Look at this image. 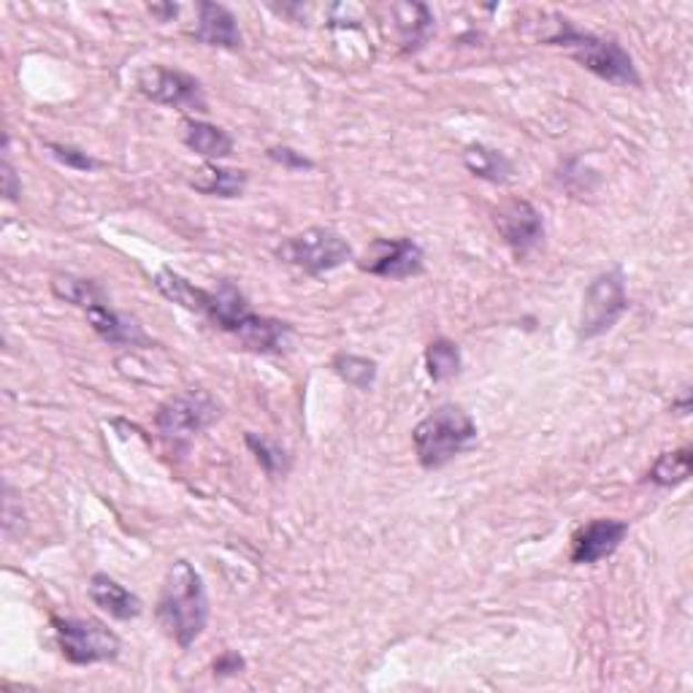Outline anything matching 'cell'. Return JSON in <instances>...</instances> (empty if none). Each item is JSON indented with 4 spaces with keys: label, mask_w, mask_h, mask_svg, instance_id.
I'll return each mask as SVG.
<instances>
[{
    "label": "cell",
    "mask_w": 693,
    "mask_h": 693,
    "mask_svg": "<svg viewBox=\"0 0 693 693\" xmlns=\"http://www.w3.org/2000/svg\"><path fill=\"white\" fill-rule=\"evenodd\" d=\"M155 287L168 301L198 311V315L215 323L225 334L239 339V345L249 349V353H279L287 345L290 326L283 320H274V317L255 315L249 309L245 293L234 283H228V279H222L217 290H204V287L192 285L190 279L177 274L174 268H160L155 274Z\"/></svg>",
    "instance_id": "obj_1"
},
{
    "label": "cell",
    "mask_w": 693,
    "mask_h": 693,
    "mask_svg": "<svg viewBox=\"0 0 693 693\" xmlns=\"http://www.w3.org/2000/svg\"><path fill=\"white\" fill-rule=\"evenodd\" d=\"M220 404L215 402L209 390H187L160 404L155 426L164 436L187 439V436L201 434L211 423L220 420Z\"/></svg>",
    "instance_id": "obj_8"
},
{
    "label": "cell",
    "mask_w": 693,
    "mask_h": 693,
    "mask_svg": "<svg viewBox=\"0 0 693 693\" xmlns=\"http://www.w3.org/2000/svg\"><path fill=\"white\" fill-rule=\"evenodd\" d=\"M558 28L553 36H547L545 43L551 47H564L574 60L598 79H607L612 85L621 87H636L640 85V73L632 55L621 47L615 39H604L596 33H583L566 17H555Z\"/></svg>",
    "instance_id": "obj_3"
},
{
    "label": "cell",
    "mask_w": 693,
    "mask_h": 693,
    "mask_svg": "<svg viewBox=\"0 0 693 693\" xmlns=\"http://www.w3.org/2000/svg\"><path fill=\"white\" fill-rule=\"evenodd\" d=\"M158 621L182 651L204 634L209 623V598H206L201 574L190 561L179 558L168 566L158 602Z\"/></svg>",
    "instance_id": "obj_2"
},
{
    "label": "cell",
    "mask_w": 693,
    "mask_h": 693,
    "mask_svg": "<svg viewBox=\"0 0 693 693\" xmlns=\"http://www.w3.org/2000/svg\"><path fill=\"white\" fill-rule=\"evenodd\" d=\"M672 409H674V412H680V415H689V412H691V393L685 390V393H683V398L672 404Z\"/></svg>",
    "instance_id": "obj_31"
},
{
    "label": "cell",
    "mask_w": 693,
    "mask_h": 693,
    "mask_svg": "<svg viewBox=\"0 0 693 693\" xmlns=\"http://www.w3.org/2000/svg\"><path fill=\"white\" fill-rule=\"evenodd\" d=\"M423 249L412 239H377L368 247L360 268L383 279H409L423 271Z\"/></svg>",
    "instance_id": "obj_10"
},
{
    "label": "cell",
    "mask_w": 693,
    "mask_h": 693,
    "mask_svg": "<svg viewBox=\"0 0 693 693\" xmlns=\"http://www.w3.org/2000/svg\"><path fill=\"white\" fill-rule=\"evenodd\" d=\"M0 179H3L6 201H17L22 192V182H20V177H17L14 166H11L9 155H3V164H0Z\"/></svg>",
    "instance_id": "obj_28"
},
{
    "label": "cell",
    "mask_w": 693,
    "mask_h": 693,
    "mask_svg": "<svg viewBox=\"0 0 693 693\" xmlns=\"http://www.w3.org/2000/svg\"><path fill=\"white\" fill-rule=\"evenodd\" d=\"M245 442H247V447L255 453L258 464L264 466V472L268 474V477H277V474L287 472V466H290V458H287V453L283 447L274 445V442H268L258 434H247Z\"/></svg>",
    "instance_id": "obj_24"
},
{
    "label": "cell",
    "mask_w": 693,
    "mask_h": 693,
    "mask_svg": "<svg viewBox=\"0 0 693 693\" xmlns=\"http://www.w3.org/2000/svg\"><path fill=\"white\" fill-rule=\"evenodd\" d=\"M426 368L434 383H447L461 372V349L449 339H434L426 347Z\"/></svg>",
    "instance_id": "obj_22"
},
{
    "label": "cell",
    "mask_w": 693,
    "mask_h": 693,
    "mask_svg": "<svg viewBox=\"0 0 693 693\" xmlns=\"http://www.w3.org/2000/svg\"><path fill=\"white\" fill-rule=\"evenodd\" d=\"M47 149L55 160H60V164L68 168H77V171H92V168L101 166L90 152H85V149H79V147H71V143L47 141Z\"/></svg>",
    "instance_id": "obj_25"
},
{
    "label": "cell",
    "mask_w": 693,
    "mask_h": 693,
    "mask_svg": "<svg viewBox=\"0 0 693 693\" xmlns=\"http://www.w3.org/2000/svg\"><path fill=\"white\" fill-rule=\"evenodd\" d=\"M691 466H693V453L689 447L672 449V453L659 455V461L653 464L647 479H651L653 485H659V488H672V485L685 483V479L691 477Z\"/></svg>",
    "instance_id": "obj_21"
},
{
    "label": "cell",
    "mask_w": 693,
    "mask_h": 693,
    "mask_svg": "<svg viewBox=\"0 0 693 693\" xmlns=\"http://www.w3.org/2000/svg\"><path fill=\"white\" fill-rule=\"evenodd\" d=\"M474 442H477V423L458 404H442L412 430V445L423 469H442L466 453Z\"/></svg>",
    "instance_id": "obj_4"
},
{
    "label": "cell",
    "mask_w": 693,
    "mask_h": 693,
    "mask_svg": "<svg viewBox=\"0 0 693 693\" xmlns=\"http://www.w3.org/2000/svg\"><path fill=\"white\" fill-rule=\"evenodd\" d=\"M192 39L206 43V47H220V49H239L241 47V30L236 17L230 14V9H225L220 3H211L204 0L198 3V22L192 30Z\"/></svg>",
    "instance_id": "obj_13"
},
{
    "label": "cell",
    "mask_w": 693,
    "mask_h": 693,
    "mask_svg": "<svg viewBox=\"0 0 693 693\" xmlns=\"http://www.w3.org/2000/svg\"><path fill=\"white\" fill-rule=\"evenodd\" d=\"M52 293L60 301L79 306V309H92V306L109 304V296L98 283L82 277H71V274H60L52 279Z\"/></svg>",
    "instance_id": "obj_19"
},
{
    "label": "cell",
    "mask_w": 693,
    "mask_h": 693,
    "mask_svg": "<svg viewBox=\"0 0 693 693\" xmlns=\"http://www.w3.org/2000/svg\"><path fill=\"white\" fill-rule=\"evenodd\" d=\"M268 158L274 160V164H279V166H285V168H315V164H311L309 158H306V155H301V152H296V149L293 147H271L268 149Z\"/></svg>",
    "instance_id": "obj_27"
},
{
    "label": "cell",
    "mask_w": 693,
    "mask_h": 693,
    "mask_svg": "<svg viewBox=\"0 0 693 693\" xmlns=\"http://www.w3.org/2000/svg\"><path fill=\"white\" fill-rule=\"evenodd\" d=\"M192 190L204 192V196L217 198H239L247 187V174L236 171V168H220V166H204L198 168L196 177L190 179Z\"/></svg>",
    "instance_id": "obj_17"
},
{
    "label": "cell",
    "mask_w": 693,
    "mask_h": 693,
    "mask_svg": "<svg viewBox=\"0 0 693 693\" xmlns=\"http://www.w3.org/2000/svg\"><path fill=\"white\" fill-rule=\"evenodd\" d=\"M277 255L285 264L304 268L306 274H326L353 260V247L336 230L309 228L279 245Z\"/></svg>",
    "instance_id": "obj_6"
},
{
    "label": "cell",
    "mask_w": 693,
    "mask_h": 693,
    "mask_svg": "<svg viewBox=\"0 0 693 693\" xmlns=\"http://www.w3.org/2000/svg\"><path fill=\"white\" fill-rule=\"evenodd\" d=\"M626 309V277L621 268L598 274L585 293L583 315H580V339H596V336L607 334Z\"/></svg>",
    "instance_id": "obj_7"
},
{
    "label": "cell",
    "mask_w": 693,
    "mask_h": 693,
    "mask_svg": "<svg viewBox=\"0 0 693 693\" xmlns=\"http://www.w3.org/2000/svg\"><path fill=\"white\" fill-rule=\"evenodd\" d=\"M149 14L160 17V22H168L179 14V6L177 3H152L149 6Z\"/></svg>",
    "instance_id": "obj_30"
},
{
    "label": "cell",
    "mask_w": 693,
    "mask_h": 693,
    "mask_svg": "<svg viewBox=\"0 0 693 693\" xmlns=\"http://www.w3.org/2000/svg\"><path fill=\"white\" fill-rule=\"evenodd\" d=\"M464 164L474 177L485 179V182H493V185L509 182L512 174H515V166L509 164L507 155H502L498 149L485 147V143H472V147L464 152Z\"/></svg>",
    "instance_id": "obj_18"
},
{
    "label": "cell",
    "mask_w": 693,
    "mask_h": 693,
    "mask_svg": "<svg viewBox=\"0 0 693 693\" xmlns=\"http://www.w3.org/2000/svg\"><path fill=\"white\" fill-rule=\"evenodd\" d=\"M393 14H396L398 30H402V39L407 43V49H417L428 41L430 30H434V14H430L428 6L398 3L393 9Z\"/></svg>",
    "instance_id": "obj_20"
},
{
    "label": "cell",
    "mask_w": 693,
    "mask_h": 693,
    "mask_svg": "<svg viewBox=\"0 0 693 693\" xmlns=\"http://www.w3.org/2000/svg\"><path fill=\"white\" fill-rule=\"evenodd\" d=\"M493 222L515 255H528L545 236V220H542L539 209L534 204L521 201V198L498 206Z\"/></svg>",
    "instance_id": "obj_11"
},
{
    "label": "cell",
    "mask_w": 693,
    "mask_h": 693,
    "mask_svg": "<svg viewBox=\"0 0 693 693\" xmlns=\"http://www.w3.org/2000/svg\"><path fill=\"white\" fill-rule=\"evenodd\" d=\"M182 141L206 160H222L234 152V139H230L228 130L204 120H185Z\"/></svg>",
    "instance_id": "obj_16"
},
{
    "label": "cell",
    "mask_w": 693,
    "mask_h": 693,
    "mask_svg": "<svg viewBox=\"0 0 693 693\" xmlns=\"http://www.w3.org/2000/svg\"><path fill=\"white\" fill-rule=\"evenodd\" d=\"M334 372L358 390H368L377 383V364L372 358H364V355L339 353L334 358Z\"/></svg>",
    "instance_id": "obj_23"
},
{
    "label": "cell",
    "mask_w": 693,
    "mask_h": 693,
    "mask_svg": "<svg viewBox=\"0 0 693 693\" xmlns=\"http://www.w3.org/2000/svg\"><path fill=\"white\" fill-rule=\"evenodd\" d=\"M136 87L143 98L155 103L174 106V109L187 111H206L204 87L190 73L177 71L166 66H147L136 77Z\"/></svg>",
    "instance_id": "obj_9"
},
{
    "label": "cell",
    "mask_w": 693,
    "mask_h": 693,
    "mask_svg": "<svg viewBox=\"0 0 693 693\" xmlns=\"http://www.w3.org/2000/svg\"><path fill=\"white\" fill-rule=\"evenodd\" d=\"M24 521V512H22V504L14 502V491L6 485V498H3V528L6 534H14V523H22Z\"/></svg>",
    "instance_id": "obj_29"
},
{
    "label": "cell",
    "mask_w": 693,
    "mask_h": 693,
    "mask_svg": "<svg viewBox=\"0 0 693 693\" xmlns=\"http://www.w3.org/2000/svg\"><path fill=\"white\" fill-rule=\"evenodd\" d=\"M52 628L62 659L77 666L115 661L122 651L120 636L111 632L106 623L92 621V617H87V621L85 617H55Z\"/></svg>",
    "instance_id": "obj_5"
},
{
    "label": "cell",
    "mask_w": 693,
    "mask_h": 693,
    "mask_svg": "<svg viewBox=\"0 0 693 693\" xmlns=\"http://www.w3.org/2000/svg\"><path fill=\"white\" fill-rule=\"evenodd\" d=\"M87 320H90L92 330H96L103 341H109V345H125V347L147 345V336H143L139 323H136L133 317L115 311L109 304L87 309Z\"/></svg>",
    "instance_id": "obj_15"
},
{
    "label": "cell",
    "mask_w": 693,
    "mask_h": 693,
    "mask_svg": "<svg viewBox=\"0 0 693 693\" xmlns=\"http://www.w3.org/2000/svg\"><path fill=\"white\" fill-rule=\"evenodd\" d=\"M87 591H90L92 604L101 607L103 612H109L117 621H133V617H139L143 610L141 598L136 596V593H130L122 583H117L115 577H109V574L103 572L92 574Z\"/></svg>",
    "instance_id": "obj_14"
},
{
    "label": "cell",
    "mask_w": 693,
    "mask_h": 693,
    "mask_svg": "<svg viewBox=\"0 0 693 693\" xmlns=\"http://www.w3.org/2000/svg\"><path fill=\"white\" fill-rule=\"evenodd\" d=\"M628 523L615 521V517H598L580 531L572 542V564L588 566L598 564V561L610 558L612 553L621 547L626 539Z\"/></svg>",
    "instance_id": "obj_12"
},
{
    "label": "cell",
    "mask_w": 693,
    "mask_h": 693,
    "mask_svg": "<svg viewBox=\"0 0 693 693\" xmlns=\"http://www.w3.org/2000/svg\"><path fill=\"white\" fill-rule=\"evenodd\" d=\"M211 670H215V677H236V674H241L247 670V661L241 653L225 651V653L217 655V661L211 664Z\"/></svg>",
    "instance_id": "obj_26"
}]
</instances>
